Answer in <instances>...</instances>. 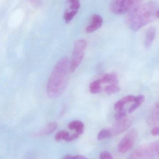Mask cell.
I'll use <instances>...</instances> for the list:
<instances>
[{
	"instance_id": "19",
	"label": "cell",
	"mask_w": 159,
	"mask_h": 159,
	"mask_svg": "<svg viewBox=\"0 0 159 159\" xmlns=\"http://www.w3.org/2000/svg\"><path fill=\"white\" fill-rule=\"evenodd\" d=\"M69 135L70 134L68 132L66 131H61L56 134L55 139L57 141H60L62 140H65L66 141L69 137Z\"/></svg>"
},
{
	"instance_id": "29",
	"label": "cell",
	"mask_w": 159,
	"mask_h": 159,
	"mask_svg": "<svg viewBox=\"0 0 159 159\" xmlns=\"http://www.w3.org/2000/svg\"><path fill=\"white\" fill-rule=\"evenodd\" d=\"M77 158H78V159H88L86 157H84V156H79V155L77 156Z\"/></svg>"
},
{
	"instance_id": "25",
	"label": "cell",
	"mask_w": 159,
	"mask_h": 159,
	"mask_svg": "<svg viewBox=\"0 0 159 159\" xmlns=\"http://www.w3.org/2000/svg\"><path fill=\"white\" fill-rule=\"evenodd\" d=\"M79 135L77 134V133L74 134H72L71 135H69V137L68 139H67L66 141L67 142H70V141H72V140H75V139H77L79 137Z\"/></svg>"
},
{
	"instance_id": "14",
	"label": "cell",
	"mask_w": 159,
	"mask_h": 159,
	"mask_svg": "<svg viewBox=\"0 0 159 159\" xmlns=\"http://www.w3.org/2000/svg\"><path fill=\"white\" fill-rule=\"evenodd\" d=\"M145 98L143 95H140L135 97L134 103L129 108V112L132 113L136 110L144 102Z\"/></svg>"
},
{
	"instance_id": "21",
	"label": "cell",
	"mask_w": 159,
	"mask_h": 159,
	"mask_svg": "<svg viewBox=\"0 0 159 159\" xmlns=\"http://www.w3.org/2000/svg\"><path fill=\"white\" fill-rule=\"evenodd\" d=\"M127 112L126 110L124 108L121 110H118L115 115V118L116 120H119L122 119L126 116Z\"/></svg>"
},
{
	"instance_id": "10",
	"label": "cell",
	"mask_w": 159,
	"mask_h": 159,
	"mask_svg": "<svg viewBox=\"0 0 159 159\" xmlns=\"http://www.w3.org/2000/svg\"><path fill=\"white\" fill-rule=\"evenodd\" d=\"M58 127V124L56 122H51L48 123L42 130L35 134V136H44L50 134L54 131Z\"/></svg>"
},
{
	"instance_id": "4",
	"label": "cell",
	"mask_w": 159,
	"mask_h": 159,
	"mask_svg": "<svg viewBox=\"0 0 159 159\" xmlns=\"http://www.w3.org/2000/svg\"><path fill=\"white\" fill-rule=\"evenodd\" d=\"M143 0H113L110 3V11L116 15L129 13L139 6Z\"/></svg>"
},
{
	"instance_id": "3",
	"label": "cell",
	"mask_w": 159,
	"mask_h": 159,
	"mask_svg": "<svg viewBox=\"0 0 159 159\" xmlns=\"http://www.w3.org/2000/svg\"><path fill=\"white\" fill-rule=\"evenodd\" d=\"M159 141L145 144L138 148L128 159H153L159 155Z\"/></svg>"
},
{
	"instance_id": "6",
	"label": "cell",
	"mask_w": 159,
	"mask_h": 159,
	"mask_svg": "<svg viewBox=\"0 0 159 159\" xmlns=\"http://www.w3.org/2000/svg\"><path fill=\"white\" fill-rule=\"evenodd\" d=\"M136 137L137 132L134 129H132L127 133L119 144V151L121 153H125L129 150L133 146Z\"/></svg>"
},
{
	"instance_id": "26",
	"label": "cell",
	"mask_w": 159,
	"mask_h": 159,
	"mask_svg": "<svg viewBox=\"0 0 159 159\" xmlns=\"http://www.w3.org/2000/svg\"><path fill=\"white\" fill-rule=\"evenodd\" d=\"M159 129L158 127H155L151 130V134L154 136L159 135Z\"/></svg>"
},
{
	"instance_id": "28",
	"label": "cell",
	"mask_w": 159,
	"mask_h": 159,
	"mask_svg": "<svg viewBox=\"0 0 159 159\" xmlns=\"http://www.w3.org/2000/svg\"><path fill=\"white\" fill-rule=\"evenodd\" d=\"M30 1V2H31L32 3L34 4L35 5H38V4L39 3V2H40V0H29Z\"/></svg>"
},
{
	"instance_id": "13",
	"label": "cell",
	"mask_w": 159,
	"mask_h": 159,
	"mask_svg": "<svg viewBox=\"0 0 159 159\" xmlns=\"http://www.w3.org/2000/svg\"><path fill=\"white\" fill-rule=\"evenodd\" d=\"M68 128L70 130H75L76 133L80 135L84 132V125L80 120H74L69 123Z\"/></svg>"
},
{
	"instance_id": "18",
	"label": "cell",
	"mask_w": 159,
	"mask_h": 159,
	"mask_svg": "<svg viewBox=\"0 0 159 159\" xmlns=\"http://www.w3.org/2000/svg\"><path fill=\"white\" fill-rule=\"evenodd\" d=\"M77 11L75 10H71V11H67L64 13L63 18L66 23H69L73 18L74 17L76 16Z\"/></svg>"
},
{
	"instance_id": "8",
	"label": "cell",
	"mask_w": 159,
	"mask_h": 159,
	"mask_svg": "<svg viewBox=\"0 0 159 159\" xmlns=\"http://www.w3.org/2000/svg\"><path fill=\"white\" fill-rule=\"evenodd\" d=\"M103 20L100 15H94L92 16L90 24L86 29V32L91 33L100 29L102 25Z\"/></svg>"
},
{
	"instance_id": "7",
	"label": "cell",
	"mask_w": 159,
	"mask_h": 159,
	"mask_svg": "<svg viewBox=\"0 0 159 159\" xmlns=\"http://www.w3.org/2000/svg\"><path fill=\"white\" fill-rule=\"evenodd\" d=\"M133 123L131 118H124L120 120H117L110 129L112 136L120 134L129 129Z\"/></svg>"
},
{
	"instance_id": "23",
	"label": "cell",
	"mask_w": 159,
	"mask_h": 159,
	"mask_svg": "<svg viewBox=\"0 0 159 159\" xmlns=\"http://www.w3.org/2000/svg\"><path fill=\"white\" fill-rule=\"evenodd\" d=\"M100 159H113V158L109 152L103 151L100 155Z\"/></svg>"
},
{
	"instance_id": "9",
	"label": "cell",
	"mask_w": 159,
	"mask_h": 159,
	"mask_svg": "<svg viewBox=\"0 0 159 159\" xmlns=\"http://www.w3.org/2000/svg\"><path fill=\"white\" fill-rule=\"evenodd\" d=\"M157 34V29L155 27H151L147 30L145 40V46L149 48L152 46Z\"/></svg>"
},
{
	"instance_id": "12",
	"label": "cell",
	"mask_w": 159,
	"mask_h": 159,
	"mask_svg": "<svg viewBox=\"0 0 159 159\" xmlns=\"http://www.w3.org/2000/svg\"><path fill=\"white\" fill-rule=\"evenodd\" d=\"M99 80L101 83H110V84H118V83L117 75L115 73L106 74Z\"/></svg>"
},
{
	"instance_id": "5",
	"label": "cell",
	"mask_w": 159,
	"mask_h": 159,
	"mask_svg": "<svg viewBox=\"0 0 159 159\" xmlns=\"http://www.w3.org/2000/svg\"><path fill=\"white\" fill-rule=\"evenodd\" d=\"M87 45V41L84 39L77 40L75 43L70 62V71L71 73L74 72L82 62Z\"/></svg>"
},
{
	"instance_id": "20",
	"label": "cell",
	"mask_w": 159,
	"mask_h": 159,
	"mask_svg": "<svg viewBox=\"0 0 159 159\" xmlns=\"http://www.w3.org/2000/svg\"><path fill=\"white\" fill-rule=\"evenodd\" d=\"M70 4V8L71 10L77 11L80 7V2L79 0H67Z\"/></svg>"
},
{
	"instance_id": "15",
	"label": "cell",
	"mask_w": 159,
	"mask_h": 159,
	"mask_svg": "<svg viewBox=\"0 0 159 159\" xmlns=\"http://www.w3.org/2000/svg\"><path fill=\"white\" fill-rule=\"evenodd\" d=\"M101 82L99 80H94L90 85V92L92 94L100 93L102 90Z\"/></svg>"
},
{
	"instance_id": "24",
	"label": "cell",
	"mask_w": 159,
	"mask_h": 159,
	"mask_svg": "<svg viewBox=\"0 0 159 159\" xmlns=\"http://www.w3.org/2000/svg\"><path fill=\"white\" fill-rule=\"evenodd\" d=\"M124 106L125 105L120 101V100H119L115 104L114 108L117 111H118V110H121L124 108Z\"/></svg>"
},
{
	"instance_id": "11",
	"label": "cell",
	"mask_w": 159,
	"mask_h": 159,
	"mask_svg": "<svg viewBox=\"0 0 159 159\" xmlns=\"http://www.w3.org/2000/svg\"><path fill=\"white\" fill-rule=\"evenodd\" d=\"M159 104L157 102L152 109L151 115L149 117V123L153 125H157L159 124Z\"/></svg>"
},
{
	"instance_id": "16",
	"label": "cell",
	"mask_w": 159,
	"mask_h": 159,
	"mask_svg": "<svg viewBox=\"0 0 159 159\" xmlns=\"http://www.w3.org/2000/svg\"><path fill=\"white\" fill-rule=\"evenodd\" d=\"M104 90L107 94H112L119 92L120 90V88L118 84H110L106 86Z\"/></svg>"
},
{
	"instance_id": "2",
	"label": "cell",
	"mask_w": 159,
	"mask_h": 159,
	"mask_svg": "<svg viewBox=\"0 0 159 159\" xmlns=\"http://www.w3.org/2000/svg\"><path fill=\"white\" fill-rule=\"evenodd\" d=\"M159 6L156 2L141 5L130 12L126 18V23L131 30H138L158 18Z\"/></svg>"
},
{
	"instance_id": "22",
	"label": "cell",
	"mask_w": 159,
	"mask_h": 159,
	"mask_svg": "<svg viewBox=\"0 0 159 159\" xmlns=\"http://www.w3.org/2000/svg\"><path fill=\"white\" fill-rule=\"evenodd\" d=\"M135 97V96H133V95H127V96L123 97L120 100L124 105H125L128 103L131 102H134Z\"/></svg>"
},
{
	"instance_id": "17",
	"label": "cell",
	"mask_w": 159,
	"mask_h": 159,
	"mask_svg": "<svg viewBox=\"0 0 159 159\" xmlns=\"http://www.w3.org/2000/svg\"><path fill=\"white\" fill-rule=\"evenodd\" d=\"M112 136V134L110 129H103L100 131L98 134L97 139L99 141H100Z\"/></svg>"
},
{
	"instance_id": "1",
	"label": "cell",
	"mask_w": 159,
	"mask_h": 159,
	"mask_svg": "<svg viewBox=\"0 0 159 159\" xmlns=\"http://www.w3.org/2000/svg\"><path fill=\"white\" fill-rule=\"evenodd\" d=\"M70 62L67 57L58 61L53 69L47 84L48 95L51 98L60 97L68 85Z\"/></svg>"
},
{
	"instance_id": "27",
	"label": "cell",
	"mask_w": 159,
	"mask_h": 159,
	"mask_svg": "<svg viewBox=\"0 0 159 159\" xmlns=\"http://www.w3.org/2000/svg\"><path fill=\"white\" fill-rule=\"evenodd\" d=\"M62 159H78V158H77V156L73 157L71 155H66L65 157H63Z\"/></svg>"
}]
</instances>
